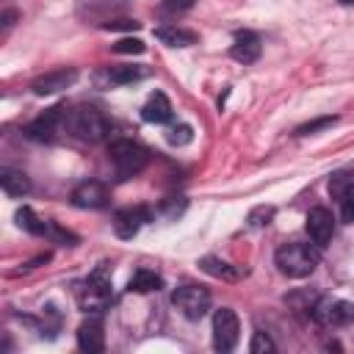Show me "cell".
<instances>
[{"label": "cell", "mask_w": 354, "mask_h": 354, "mask_svg": "<svg viewBox=\"0 0 354 354\" xmlns=\"http://www.w3.org/2000/svg\"><path fill=\"white\" fill-rule=\"evenodd\" d=\"M64 130L80 141H88V144H97L108 136L111 124L108 119L102 116V111L91 108V105H77L72 111H66L64 116Z\"/></svg>", "instance_id": "cell-1"}, {"label": "cell", "mask_w": 354, "mask_h": 354, "mask_svg": "<svg viewBox=\"0 0 354 354\" xmlns=\"http://www.w3.org/2000/svg\"><path fill=\"white\" fill-rule=\"evenodd\" d=\"M318 260H321V254H318V249L310 246V243H285V246H279L277 254H274L277 268H279L285 277H290V279H304V277H310V274L315 271Z\"/></svg>", "instance_id": "cell-2"}, {"label": "cell", "mask_w": 354, "mask_h": 354, "mask_svg": "<svg viewBox=\"0 0 354 354\" xmlns=\"http://www.w3.org/2000/svg\"><path fill=\"white\" fill-rule=\"evenodd\" d=\"M108 158H111L116 174H119L122 180H127V177L138 174V171L147 166L149 152H147L141 144L130 141V138H119V141H113V144L108 147Z\"/></svg>", "instance_id": "cell-3"}, {"label": "cell", "mask_w": 354, "mask_h": 354, "mask_svg": "<svg viewBox=\"0 0 354 354\" xmlns=\"http://www.w3.org/2000/svg\"><path fill=\"white\" fill-rule=\"evenodd\" d=\"M75 296H77L80 310H86V313H102L111 304V279H108L105 268H97L86 282H80L77 290H75Z\"/></svg>", "instance_id": "cell-4"}, {"label": "cell", "mask_w": 354, "mask_h": 354, "mask_svg": "<svg viewBox=\"0 0 354 354\" xmlns=\"http://www.w3.org/2000/svg\"><path fill=\"white\" fill-rule=\"evenodd\" d=\"M171 304L188 318V321H199L207 310H210V293L202 285H180L171 293Z\"/></svg>", "instance_id": "cell-5"}, {"label": "cell", "mask_w": 354, "mask_h": 354, "mask_svg": "<svg viewBox=\"0 0 354 354\" xmlns=\"http://www.w3.org/2000/svg\"><path fill=\"white\" fill-rule=\"evenodd\" d=\"M238 315L230 307H221L213 313V346L216 351H232L238 343Z\"/></svg>", "instance_id": "cell-6"}, {"label": "cell", "mask_w": 354, "mask_h": 354, "mask_svg": "<svg viewBox=\"0 0 354 354\" xmlns=\"http://www.w3.org/2000/svg\"><path fill=\"white\" fill-rule=\"evenodd\" d=\"M313 318L324 326H346L354 321V304L346 299H321L313 307Z\"/></svg>", "instance_id": "cell-7"}, {"label": "cell", "mask_w": 354, "mask_h": 354, "mask_svg": "<svg viewBox=\"0 0 354 354\" xmlns=\"http://www.w3.org/2000/svg\"><path fill=\"white\" fill-rule=\"evenodd\" d=\"M64 116H66V111L61 105H55V108L44 111V116H39L36 122H30L25 127V136L33 138V141H53L55 133L64 130Z\"/></svg>", "instance_id": "cell-8"}, {"label": "cell", "mask_w": 354, "mask_h": 354, "mask_svg": "<svg viewBox=\"0 0 354 354\" xmlns=\"http://www.w3.org/2000/svg\"><path fill=\"white\" fill-rule=\"evenodd\" d=\"M307 235L315 246H326L335 235V216L326 210V207H313L307 213Z\"/></svg>", "instance_id": "cell-9"}, {"label": "cell", "mask_w": 354, "mask_h": 354, "mask_svg": "<svg viewBox=\"0 0 354 354\" xmlns=\"http://www.w3.org/2000/svg\"><path fill=\"white\" fill-rule=\"evenodd\" d=\"M72 205L83 210H100L108 205V188L100 180H86L72 191Z\"/></svg>", "instance_id": "cell-10"}, {"label": "cell", "mask_w": 354, "mask_h": 354, "mask_svg": "<svg viewBox=\"0 0 354 354\" xmlns=\"http://www.w3.org/2000/svg\"><path fill=\"white\" fill-rule=\"evenodd\" d=\"M329 194L340 205V218L354 221V177L351 174H335L329 180Z\"/></svg>", "instance_id": "cell-11"}, {"label": "cell", "mask_w": 354, "mask_h": 354, "mask_svg": "<svg viewBox=\"0 0 354 354\" xmlns=\"http://www.w3.org/2000/svg\"><path fill=\"white\" fill-rule=\"evenodd\" d=\"M149 221V210L136 205V207H122L116 216H113V232L119 238H133L144 224Z\"/></svg>", "instance_id": "cell-12"}, {"label": "cell", "mask_w": 354, "mask_h": 354, "mask_svg": "<svg viewBox=\"0 0 354 354\" xmlns=\"http://www.w3.org/2000/svg\"><path fill=\"white\" fill-rule=\"evenodd\" d=\"M75 80H77V72L75 69H55V72H47L41 77H36L30 83V88H33V94L44 97V94H58V91L69 88Z\"/></svg>", "instance_id": "cell-13"}, {"label": "cell", "mask_w": 354, "mask_h": 354, "mask_svg": "<svg viewBox=\"0 0 354 354\" xmlns=\"http://www.w3.org/2000/svg\"><path fill=\"white\" fill-rule=\"evenodd\" d=\"M260 50H263L260 36L252 33V30H243V33L235 36V41H232V47H230V55H232L235 61H241V64H254V61L260 58Z\"/></svg>", "instance_id": "cell-14"}, {"label": "cell", "mask_w": 354, "mask_h": 354, "mask_svg": "<svg viewBox=\"0 0 354 354\" xmlns=\"http://www.w3.org/2000/svg\"><path fill=\"white\" fill-rule=\"evenodd\" d=\"M141 119L149 122V124H166L171 119V102H169V97L163 91L149 94V100L141 108Z\"/></svg>", "instance_id": "cell-15"}, {"label": "cell", "mask_w": 354, "mask_h": 354, "mask_svg": "<svg viewBox=\"0 0 354 354\" xmlns=\"http://www.w3.org/2000/svg\"><path fill=\"white\" fill-rule=\"evenodd\" d=\"M77 346L88 354H100L105 348V335H102V324L100 321H86L77 329Z\"/></svg>", "instance_id": "cell-16"}, {"label": "cell", "mask_w": 354, "mask_h": 354, "mask_svg": "<svg viewBox=\"0 0 354 354\" xmlns=\"http://www.w3.org/2000/svg\"><path fill=\"white\" fill-rule=\"evenodd\" d=\"M155 39L169 44V47H191L196 41V33L177 28V25H163V28H155Z\"/></svg>", "instance_id": "cell-17"}, {"label": "cell", "mask_w": 354, "mask_h": 354, "mask_svg": "<svg viewBox=\"0 0 354 354\" xmlns=\"http://www.w3.org/2000/svg\"><path fill=\"white\" fill-rule=\"evenodd\" d=\"M199 268H202L205 274L216 277V279H224V282H235V279L241 277L235 266H230L227 260H221V257H213V254H205V257L199 260Z\"/></svg>", "instance_id": "cell-18"}, {"label": "cell", "mask_w": 354, "mask_h": 354, "mask_svg": "<svg viewBox=\"0 0 354 354\" xmlns=\"http://www.w3.org/2000/svg\"><path fill=\"white\" fill-rule=\"evenodd\" d=\"M0 185L8 196H25L30 191V180L17 169H3L0 171Z\"/></svg>", "instance_id": "cell-19"}, {"label": "cell", "mask_w": 354, "mask_h": 354, "mask_svg": "<svg viewBox=\"0 0 354 354\" xmlns=\"http://www.w3.org/2000/svg\"><path fill=\"white\" fill-rule=\"evenodd\" d=\"M160 285H163V279H160L158 271H152V268H138V271L130 277L127 290H133V293H149V290H158Z\"/></svg>", "instance_id": "cell-20"}, {"label": "cell", "mask_w": 354, "mask_h": 354, "mask_svg": "<svg viewBox=\"0 0 354 354\" xmlns=\"http://www.w3.org/2000/svg\"><path fill=\"white\" fill-rule=\"evenodd\" d=\"M14 218H17V224H19L22 230H28L30 235H50V221L39 218L30 207H19Z\"/></svg>", "instance_id": "cell-21"}, {"label": "cell", "mask_w": 354, "mask_h": 354, "mask_svg": "<svg viewBox=\"0 0 354 354\" xmlns=\"http://www.w3.org/2000/svg\"><path fill=\"white\" fill-rule=\"evenodd\" d=\"M147 72L141 66H111L108 69V80L116 83V86H127V83H136L141 80Z\"/></svg>", "instance_id": "cell-22"}, {"label": "cell", "mask_w": 354, "mask_h": 354, "mask_svg": "<svg viewBox=\"0 0 354 354\" xmlns=\"http://www.w3.org/2000/svg\"><path fill=\"white\" fill-rule=\"evenodd\" d=\"M335 122H337L335 116H321V119H313V122L301 124V127L296 130V136H315L318 130H326V127H332Z\"/></svg>", "instance_id": "cell-23"}, {"label": "cell", "mask_w": 354, "mask_h": 354, "mask_svg": "<svg viewBox=\"0 0 354 354\" xmlns=\"http://www.w3.org/2000/svg\"><path fill=\"white\" fill-rule=\"evenodd\" d=\"M113 53H119V55H141L144 53V41L141 39H119L113 44Z\"/></svg>", "instance_id": "cell-24"}, {"label": "cell", "mask_w": 354, "mask_h": 354, "mask_svg": "<svg viewBox=\"0 0 354 354\" xmlns=\"http://www.w3.org/2000/svg\"><path fill=\"white\" fill-rule=\"evenodd\" d=\"M191 138H194V130H191L188 124H177V127H171V130L166 133V141L174 144V147H183V144H188Z\"/></svg>", "instance_id": "cell-25"}, {"label": "cell", "mask_w": 354, "mask_h": 354, "mask_svg": "<svg viewBox=\"0 0 354 354\" xmlns=\"http://www.w3.org/2000/svg\"><path fill=\"white\" fill-rule=\"evenodd\" d=\"M277 346H274V340L266 335V332H254L252 335V343H249V351L252 354H266V351H274Z\"/></svg>", "instance_id": "cell-26"}, {"label": "cell", "mask_w": 354, "mask_h": 354, "mask_svg": "<svg viewBox=\"0 0 354 354\" xmlns=\"http://www.w3.org/2000/svg\"><path fill=\"white\" fill-rule=\"evenodd\" d=\"M194 6V0H163L160 6H158V14H163V17H169V14H183V11H188Z\"/></svg>", "instance_id": "cell-27"}, {"label": "cell", "mask_w": 354, "mask_h": 354, "mask_svg": "<svg viewBox=\"0 0 354 354\" xmlns=\"http://www.w3.org/2000/svg\"><path fill=\"white\" fill-rule=\"evenodd\" d=\"M271 218H274V207H254L249 213V224L252 227H266Z\"/></svg>", "instance_id": "cell-28"}, {"label": "cell", "mask_w": 354, "mask_h": 354, "mask_svg": "<svg viewBox=\"0 0 354 354\" xmlns=\"http://www.w3.org/2000/svg\"><path fill=\"white\" fill-rule=\"evenodd\" d=\"M183 207H185V199H183V196H169V199H163V205H160V210H163L166 216H177V213H183Z\"/></svg>", "instance_id": "cell-29"}, {"label": "cell", "mask_w": 354, "mask_h": 354, "mask_svg": "<svg viewBox=\"0 0 354 354\" xmlns=\"http://www.w3.org/2000/svg\"><path fill=\"white\" fill-rule=\"evenodd\" d=\"M102 28L105 30H138V22L136 19H111Z\"/></svg>", "instance_id": "cell-30"}, {"label": "cell", "mask_w": 354, "mask_h": 354, "mask_svg": "<svg viewBox=\"0 0 354 354\" xmlns=\"http://www.w3.org/2000/svg\"><path fill=\"white\" fill-rule=\"evenodd\" d=\"M17 19V11H3V17H0V22H3V28H8L11 22Z\"/></svg>", "instance_id": "cell-31"}, {"label": "cell", "mask_w": 354, "mask_h": 354, "mask_svg": "<svg viewBox=\"0 0 354 354\" xmlns=\"http://www.w3.org/2000/svg\"><path fill=\"white\" fill-rule=\"evenodd\" d=\"M337 3H343V6H351V3H354V0H337Z\"/></svg>", "instance_id": "cell-32"}]
</instances>
